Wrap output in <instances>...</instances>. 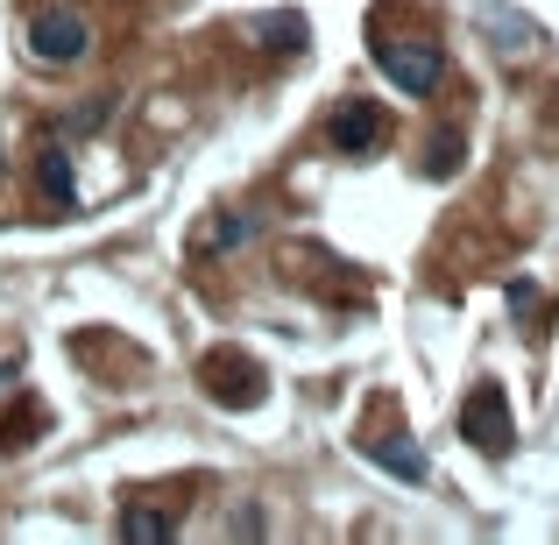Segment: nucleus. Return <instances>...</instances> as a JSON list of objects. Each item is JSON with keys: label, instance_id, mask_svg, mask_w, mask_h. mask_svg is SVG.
I'll return each instance as SVG.
<instances>
[{"label": "nucleus", "instance_id": "f03ea898", "mask_svg": "<svg viewBox=\"0 0 559 545\" xmlns=\"http://www.w3.org/2000/svg\"><path fill=\"white\" fill-rule=\"evenodd\" d=\"M199 382H205V396H213V404H227V411H255L262 396H270L262 362H248L241 347H213L205 368H199Z\"/></svg>", "mask_w": 559, "mask_h": 545}, {"label": "nucleus", "instance_id": "39448f33", "mask_svg": "<svg viewBox=\"0 0 559 545\" xmlns=\"http://www.w3.org/2000/svg\"><path fill=\"white\" fill-rule=\"evenodd\" d=\"M376 418H382V425H369V433H361V453H369L376 467H390L396 482H425V453H418V439L396 425V411L376 404Z\"/></svg>", "mask_w": 559, "mask_h": 545}, {"label": "nucleus", "instance_id": "1a4fd4ad", "mask_svg": "<svg viewBox=\"0 0 559 545\" xmlns=\"http://www.w3.org/2000/svg\"><path fill=\"white\" fill-rule=\"evenodd\" d=\"M481 28H489V43L503 57H524V50H538V28L524 22L518 8H481Z\"/></svg>", "mask_w": 559, "mask_h": 545}, {"label": "nucleus", "instance_id": "423d86ee", "mask_svg": "<svg viewBox=\"0 0 559 545\" xmlns=\"http://www.w3.org/2000/svg\"><path fill=\"white\" fill-rule=\"evenodd\" d=\"M178 510H185V496H164V503L128 496V503H121V538L128 545H164V538H178Z\"/></svg>", "mask_w": 559, "mask_h": 545}, {"label": "nucleus", "instance_id": "f257e3e1", "mask_svg": "<svg viewBox=\"0 0 559 545\" xmlns=\"http://www.w3.org/2000/svg\"><path fill=\"white\" fill-rule=\"evenodd\" d=\"M369 50H376L382 79H396L411 99L439 93V79H447V57H439V43H411V36H382V28H376Z\"/></svg>", "mask_w": 559, "mask_h": 545}, {"label": "nucleus", "instance_id": "f8f14e48", "mask_svg": "<svg viewBox=\"0 0 559 545\" xmlns=\"http://www.w3.org/2000/svg\"><path fill=\"white\" fill-rule=\"evenodd\" d=\"M510 312H518L524 341H538V333H546V319H538V291H532V284H510Z\"/></svg>", "mask_w": 559, "mask_h": 545}, {"label": "nucleus", "instance_id": "7ed1b4c3", "mask_svg": "<svg viewBox=\"0 0 559 545\" xmlns=\"http://www.w3.org/2000/svg\"><path fill=\"white\" fill-rule=\"evenodd\" d=\"M461 439L481 453V461H503L510 447H518V425H510V404H503V390H467V404H461Z\"/></svg>", "mask_w": 559, "mask_h": 545}, {"label": "nucleus", "instance_id": "ddd939ff", "mask_svg": "<svg viewBox=\"0 0 559 545\" xmlns=\"http://www.w3.org/2000/svg\"><path fill=\"white\" fill-rule=\"evenodd\" d=\"M0 164H8V150H0Z\"/></svg>", "mask_w": 559, "mask_h": 545}, {"label": "nucleus", "instance_id": "20e7f679", "mask_svg": "<svg viewBox=\"0 0 559 545\" xmlns=\"http://www.w3.org/2000/svg\"><path fill=\"white\" fill-rule=\"evenodd\" d=\"M85 43H93V28H85L79 8H36L28 14V57H43V64H79Z\"/></svg>", "mask_w": 559, "mask_h": 545}, {"label": "nucleus", "instance_id": "9b49d317", "mask_svg": "<svg viewBox=\"0 0 559 545\" xmlns=\"http://www.w3.org/2000/svg\"><path fill=\"white\" fill-rule=\"evenodd\" d=\"M14 425H0V453H14V447H28V439L43 433V404H14L8 411Z\"/></svg>", "mask_w": 559, "mask_h": 545}, {"label": "nucleus", "instance_id": "6e6552de", "mask_svg": "<svg viewBox=\"0 0 559 545\" xmlns=\"http://www.w3.org/2000/svg\"><path fill=\"white\" fill-rule=\"evenodd\" d=\"M36 191H43V205H50V213H71V205H79V178H71V150H64V142H43Z\"/></svg>", "mask_w": 559, "mask_h": 545}, {"label": "nucleus", "instance_id": "9d476101", "mask_svg": "<svg viewBox=\"0 0 559 545\" xmlns=\"http://www.w3.org/2000/svg\"><path fill=\"white\" fill-rule=\"evenodd\" d=\"M248 234H255V213H219V220L199 227V248H205V256H227L234 241H248Z\"/></svg>", "mask_w": 559, "mask_h": 545}, {"label": "nucleus", "instance_id": "0eeeda50", "mask_svg": "<svg viewBox=\"0 0 559 545\" xmlns=\"http://www.w3.org/2000/svg\"><path fill=\"white\" fill-rule=\"evenodd\" d=\"M326 135H333V150H341V156H369L390 128H382V107H369V99H347V107H333Z\"/></svg>", "mask_w": 559, "mask_h": 545}]
</instances>
